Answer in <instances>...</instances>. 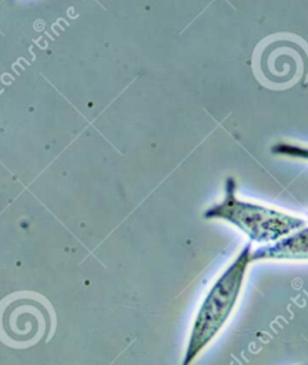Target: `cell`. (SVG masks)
<instances>
[{
    "instance_id": "2",
    "label": "cell",
    "mask_w": 308,
    "mask_h": 365,
    "mask_svg": "<svg viewBox=\"0 0 308 365\" xmlns=\"http://www.w3.org/2000/svg\"><path fill=\"white\" fill-rule=\"evenodd\" d=\"M202 218L225 221L260 245L277 242L308 224L298 215L238 197L237 181L230 175L224 180L222 198L205 208Z\"/></svg>"
},
{
    "instance_id": "1",
    "label": "cell",
    "mask_w": 308,
    "mask_h": 365,
    "mask_svg": "<svg viewBox=\"0 0 308 365\" xmlns=\"http://www.w3.org/2000/svg\"><path fill=\"white\" fill-rule=\"evenodd\" d=\"M251 252L252 244L247 242L204 294L195 311L180 365H192L230 321L241 298L247 271L252 264Z\"/></svg>"
},
{
    "instance_id": "5",
    "label": "cell",
    "mask_w": 308,
    "mask_h": 365,
    "mask_svg": "<svg viewBox=\"0 0 308 365\" xmlns=\"http://www.w3.org/2000/svg\"><path fill=\"white\" fill-rule=\"evenodd\" d=\"M270 150L274 155L308 161V145L305 144L291 143V141H277L271 145Z\"/></svg>"
},
{
    "instance_id": "3",
    "label": "cell",
    "mask_w": 308,
    "mask_h": 365,
    "mask_svg": "<svg viewBox=\"0 0 308 365\" xmlns=\"http://www.w3.org/2000/svg\"><path fill=\"white\" fill-rule=\"evenodd\" d=\"M53 329V315L46 299L23 295L10 299L0 312V332L16 346H29Z\"/></svg>"
},
{
    "instance_id": "4",
    "label": "cell",
    "mask_w": 308,
    "mask_h": 365,
    "mask_svg": "<svg viewBox=\"0 0 308 365\" xmlns=\"http://www.w3.org/2000/svg\"><path fill=\"white\" fill-rule=\"evenodd\" d=\"M252 262L262 259L305 261L308 259V224L277 242L252 248Z\"/></svg>"
}]
</instances>
